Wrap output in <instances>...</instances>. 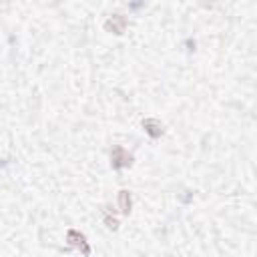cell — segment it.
I'll list each match as a JSON object with an SVG mask.
<instances>
[{"mask_svg":"<svg viewBox=\"0 0 257 257\" xmlns=\"http://www.w3.org/2000/svg\"><path fill=\"white\" fill-rule=\"evenodd\" d=\"M104 225H106L108 229H116V227H118L116 217H114V215H110V211H108V209H104Z\"/></svg>","mask_w":257,"mask_h":257,"instance_id":"cell-6","label":"cell"},{"mask_svg":"<svg viewBox=\"0 0 257 257\" xmlns=\"http://www.w3.org/2000/svg\"><path fill=\"white\" fill-rule=\"evenodd\" d=\"M126 18L122 16V14H112L106 22H104V28L108 30V32H114V34H122L124 32V28H126Z\"/></svg>","mask_w":257,"mask_h":257,"instance_id":"cell-3","label":"cell"},{"mask_svg":"<svg viewBox=\"0 0 257 257\" xmlns=\"http://www.w3.org/2000/svg\"><path fill=\"white\" fill-rule=\"evenodd\" d=\"M66 241H68L72 247L80 249V251H82V255H90V245H88L86 237H84L82 233H78L76 229H70V231L66 233Z\"/></svg>","mask_w":257,"mask_h":257,"instance_id":"cell-2","label":"cell"},{"mask_svg":"<svg viewBox=\"0 0 257 257\" xmlns=\"http://www.w3.org/2000/svg\"><path fill=\"white\" fill-rule=\"evenodd\" d=\"M131 163H133V157H131V153L124 147H120V145L112 147V151H110V165H112V169H124V167H131Z\"/></svg>","mask_w":257,"mask_h":257,"instance_id":"cell-1","label":"cell"},{"mask_svg":"<svg viewBox=\"0 0 257 257\" xmlns=\"http://www.w3.org/2000/svg\"><path fill=\"white\" fill-rule=\"evenodd\" d=\"M143 128L147 131V135L149 137H153V139H159L161 135H163V122L159 120V118H145L143 120Z\"/></svg>","mask_w":257,"mask_h":257,"instance_id":"cell-4","label":"cell"},{"mask_svg":"<svg viewBox=\"0 0 257 257\" xmlns=\"http://www.w3.org/2000/svg\"><path fill=\"white\" fill-rule=\"evenodd\" d=\"M131 205H133V201H131V193L122 189V191L118 193V207H120V211H122L124 215H128V213H131Z\"/></svg>","mask_w":257,"mask_h":257,"instance_id":"cell-5","label":"cell"}]
</instances>
